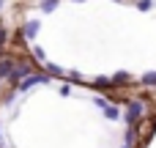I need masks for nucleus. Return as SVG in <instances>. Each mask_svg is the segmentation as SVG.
<instances>
[{
    "instance_id": "obj_1",
    "label": "nucleus",
    "mask_w": 156,
    "mask_h": 148,
    "mask_svg": "<svg viewBox=\"0 0 156 148\" xmlns=\"http://www.w3.org/2000/svg\"><path fill=\"white\" fill-rule=\"evenodd\" d=\"M47 82H52L47 71H33V74H27V77H25L14 91H16V93H27V91H33L36 85H47Z\"/></svg>"
},
{
    "instance_id": "obj_2",
    "label": "nucleus",
    "mask_w": 156,
    "mask_h": 148,
    "mask_svg": "<svg viewBox=\"0 0 156 148\" xmlns=\"http://www.w3.org/2000/svg\"><path fill=\"white\" fill-rule=\"evenodd\" d=\"M143 118H145V102L129 99V102H126V124L134 126V124H140Z\"/></svg>"
},
{
    "instance_id": "obj_3",
    "label": "nucleus",
    "mask_w": 156,
    "mask_h": 148,
    "mask_svg": "<svg viewBox=\"0 0 156 148\" xmlns=\"http://www.w3.org/2000/svg\"><path fill=\"white\" fill-rule=\"evenodd\" d=\"M27 74H33V66H30V63H16V66H14V71L8 74V85H11V88H16Z\"/></svg>"
},
{
    "instance_id": "obj_4",
    "label": "nucleus",
    "mask_w": 156,
    "mask_h": 148,
    "mask_svg": "<svg viewBox=\"0 0 156 148\" xmlns=\"http://www.w3.org/2000/svg\"><path fill=\"white\" fill-rule=\"evenodd\" d=\"M38 30H41V19H27V22L22 25V38H25V41H33V38L38 36Z\"/></svg>"
},
{
    "instance_id": "obj_5",
    "label": "nucleus",
    "mask_w": 156,
    "mask_h": 148,
    "mask_svg": "<svg viewBox=\"0 0 156 148\" xmlns=\"http://www.w3.org/2000/svg\"><path fill=\"white\" fill-rule=\"evenodd\" d=\"M110 82H112V88H126V85H134L129 71H115V74L110 77Z\"/></svg>"
},
{
    "instance_id": "obj_6",
    "label": "nucleus",
    "mask_w": 156,
    "mask_h": 148,
    "mask_svg": "<svg viewBox=\"0 0 156 148\" xmlns=\"http://www.w3.org/2000/svg\"><path fill=\"white\" fill-rule=\"evenodd\" d=\"M14 66H16V60L8 58V55H3L0 58V80H8V74L14 71Z\"/></svg>"
},
{
    "instance_id": "obj_7",
    "label": "nucleus",
    "mask_w": 156,
    "mask_h": 148,
    "mask_svg": "<svg viewBox=\"0 0 156 148\" xmlns=\"http://www.w3.org/2000/svg\"><path fill=\"white\" fill-rule=\"evenodd\" d=\"M101 113H104L107 121H121V107H118V104H107Z\"/></svg>"
},
{
    "instance_id": "obj_8",
    "label": "nucleus",
    "mask_w": 156,
    "mask_h": 148,
    "mask_svg": "<svg viewBox=\"0 0 156 148\" xmlns=\"http://www.w3.org/2000/svg\"><path fill=\"white\" fill-rule=\"evenodd\" d=\"M140 85H145V88H156V69H154V71H145V74L140 77Z\"/></svg>"
},
{
    "instance_id": "obj_9",
    "label": "nucleus",
    "mask_w": 156,
    "mask_h": 148,
    "mask_svg": "<svg viewBox=\"0 0 156 148\" xmlns=\"http://www.w3.org/2000/svg\"><path fill=\"white\" fill-rule=\"evenodd\" d=\"M44 71H47L49 77H66V71H63L60 66H55V63H49V60L44 63Z\"/></svg>"
},
{
    "instance_id": "obj_10",
    "label": "nucleus",
    "mask_w": 156,
    "mask_h": 148,
    "mask_svg": "<svg viewBox=\"0 0 156 148\" xmlns=\"http://www.w3.org/2000/svg\"><path fill=\"white\" fill-rule=\"evenodd\" d=\"M58 3H60V0H38V8H41L44 14H52V11L58 8Z\"/></svg>"
},
{
    "instance_id": "obj_11",
    "label": "nucleus",
    "mask_w": 156,
    "mask_h": 148,
    "mask_svg": "<svg viewBox=\"0 0 156 148\" xmlns=\"http://www.w3.org/2000/svg\"><path fill=\"white\" fill-rule=\"evenodd\" d=\"M93 88H112V82H110V77H93V82H90Z\"/></svg>"
},
{
    "instance_id": "obj_12",
    "label": "nucleus",
    "mask_w": 156,
    "mask_h": 148,
    "mask_svg": "<svg viewBox=\"0 0 156 148\" xmlns=\"http://www.w3.org/2000/svg\"><path fill=\"white\" fill-rule=\"evenodd\" d=\"M33 58H36L38 63H47V52H44L41 47H33Z\"/></svg>"
},
{
    "instance_id": "obj_13",
    "label": "nucleus",
    "mask_w": 156,
    "mask_h": 148,
    "mask_svg": "<svg viewBox=\"0 0 156 148\" xmlns=\"http://www.w3.org/2000/svg\"><path fill=\"white\" fill-rule=\"evenodd\" d=\"M93 104H96L99 110H104V107H107V104H112V102H110V99H104V96H93Z\"/></svg>"
},
{
    "instance_id": "obj_14",
    "label": "nucleus",
    "mask_w": 156,
    "mask_h": 148,
    "mask_svg": "<svg viewBox=\"0 0 156 148\" xmlns=\"http://www.w3.org/2000/svg\"><path fill=\"white\" fill-rule=\"evenodd\" d=\"M137 8H140V11H151L154 3H151V0H137Z\"/></svg>"
},
{
    "instance_id": "obj_15",
    "label": "nucleus",
    "mask_w": 156,
    "mask_h": 148,
    "mask_svg": "<svg viewBox=\"0 0 156 148\" xmlns=\"http://www.w3.org/2000/svg\"><path fill=\"white\" fill-rule=\"evenodd\" d=\"M5 44H8V30H5V27H0V49H3Z\"/></svg>"
},
{
    "instance_id": "obj_16",
    "label": "nucleus",
    "mask_w": 156,
    "mask_h": 148,
    "mask_svg": "<svg viewBox=\"0 0 156 148\" xmlns=\"http://www.w3.org/2000/svg\"><path fill=\"white\" fill-rule=\"evenodd\" d=\"M71 93V85H60V96H69Z\"/></svg>"
},
{
    "instance_id": "obj_17",
    "label": "nucleus",
    "mask_w": 156,
    "mask_h": 148,
    "mask_svg": "<svg viewBox=\"0 0 156 148\" xmlns=\"http://www.w3.org/2000/svg\"><path fill=\"white\" fill-rule=\"evenodd\" d=\"M0 148H5V140H3V126H0Z\"/></svg>"
},
{
    "instance_id": "obj_18",
    "label": "nucleus",
    "mask_w": 156,
    "mask_h": 148,
    "mask_svg": "<svg viewBox=\"0 0 156 148\" xmlns=\"http://www.w3.org/2000/svg\"><path fill=\"white\" fill-rule=\"evenodd\" d=\"M3 5H5V0H0V11H3Z\"/></svg>"
},
{
    "instance_id": "obj_19",
    "label": "nucleus",
    "mask_w": 156,
    "mask_h": 148,
    "mask_svg": "<svg viewBox=\"0 0 156 148\" xmlns=\"http://www.w3.org/2000/svg\"><path fill=\"white\" fill-rule=\"evenodd\" d=\"M121 148H132V146H129V143H123V146H121Z\"/></svg>"
},
{
    "instance_id": "obj_20",
    "label": "nucleus",
    "mask_w": 156,
    "mask_h": 148,
    "mask_svg": "<svg viewBox=\"0 0 156 148\" xmlns=\"http://www.w3.org/2000/svg\"><path fill=\"white\" fill-rule=\"evenodd\" d=\"M74 3H85V0H74Z\"/></svg>"
},
{
    "instance_id": "obj_21",
    "label": "nucleus",
    "mask_w": 156,
    "mask_h": 148,
    "mask_svg": "<svg viewBox=\"0 0 156 148\" xmlns=\"http://www.w3.org/2000/svg\"><path fill=\"white\" fill-rule=\"evenodd\" d=\"M0 58H3V49H0Z\"/></svg>"
}]
</instances>
